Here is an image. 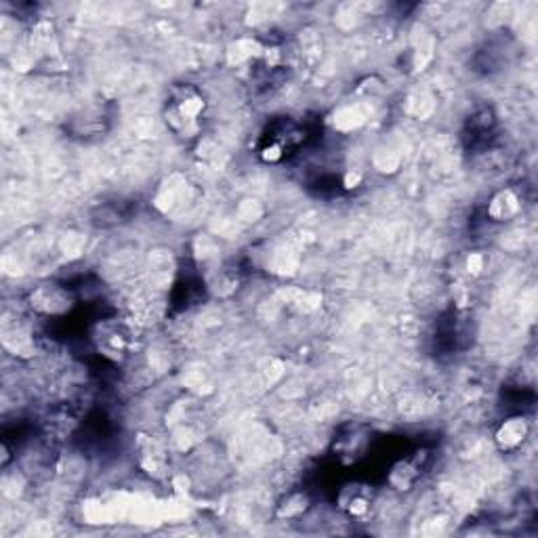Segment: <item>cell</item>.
Returning <instances> with one entry per match:
<instances>
[{"instance_id":"cell-2","label":"cell","mask_w":538,"mask_h":538,"mask_svg":"<svg viewBox=\"0 0 538 538\" xmlns=\"http://www.w3.org/2000/svg\"><path fill=\"white\" fill-rule=\"evenodd\" d=\"M27 307L40 318H64L76 307V297L68 286L45 282L34 286L27 295Z\"/></svg>"},{"instance_id":"cell-7","label":"cell","mask_w":538,"mask_h":538,"mask_svg":"<svg viewBox=\"0 0 538 538\" xmlns=\"http://www.w3.org/2000/svg\"><path fill=\"white\" fill-rule=\"evenodd\" d=\"M305 509H307V496L301 492H295V494H290L289 499H286L284 505L280 507V515L297 517V515L305 513Z\"/></svg>"},{"instance_id":"cell-6","label":"cell","mask_w":538,"mask_h":538,"mask_svg":"<svg viewBox=\"0 0 538 538\" xmlns=\"http://www.w3.org/2000/svg\"><path fill=\"white\" fill-rule=\"evenodd\" d=\"M366 486H347L343 492L339 496L341 509L349 515V517H364L370 507H373V499L364 492Z\"/></svg>"},{"instance_id":"cell-4","label":"cell","mask_w":538,"mask_h":538,"mask_svg":"<svg viewBox=\"0 0 538 538\" xmlns=\"http://www.w3.org/2000/svg\"><path fill=\"white\" fill-rule=\"evenodd\" d=\"M522 208H523L522 194L517 192L515 187H502V190L492 194V198L488 200L486 216L492 223H509L520 216Z\"/></svg>"},{"instance_id":"cell-5","label":"cell","mask_w":538,"mask_h":538,"mask_svg":"<svg viewBox=\"0 0 538 538\" xmlns=\"http://www.w3.org/2000/svg\"><path fill=\"white\" fill-rule=\"evenodd\" d=\"M421 473H423L421 459H418V457L402 459V460H397L394 467H391L389 484L394 486L396 491L406 492V491H410L412 486L417 484L418 478H421Z\"/></svg>"},{"instance_id":"cell-3","label":"cell","mask_w":538,"mask_h":538,"mask_svg":"<svg viewBox=\"0 0 538 538\" xmlns=\"http://www.w3.org/2000/svg\"><path fill=\"white\" fill-rule=\"evenodd\" d=\"M530 431H533V423H530V418L526 415H522V412L502 418L494 429L496 448L505 454L517 452L523 444L528 442Z\"/></svg>"},{"instance_id":"cell-1","label":"cell","mask_w":538,"mask_h":538,"mask_svg":"<svg viewBox=\"0 0 538 538\" xmlns=\"http://www.w3.org/2000/svg\"><path fill=\"white\" fill-rule=\"evenodd\" d=\"M205 111L206 97L198 87L174 85L164 106V122L177 137L192 139L200 135Z\"/></svg>"}]
</instances>
